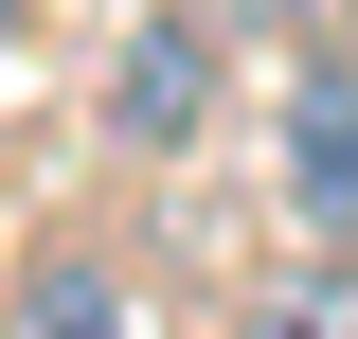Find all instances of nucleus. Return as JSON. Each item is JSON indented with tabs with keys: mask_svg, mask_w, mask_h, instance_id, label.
I'll list each match as a JSON object with an SVG mask.
<instances>
[{
	"mask_svg": "<svg viewBox=\"0 0 358 339\" xmlns=\"http://www.w3.org/2000/svg\"><path fill=\"white\" fill-rule=\"evenodd\" d=\"M215 126V18L179 0V18H126V54H108V143L126 161H179V143Z\"/></svg>",
	"mask_w": 358,
	"mask_h": 339,
	"instance_id": "obj_1",
	"label": "nucleus"
},
{
	"mask_svg": "<svg viewBox=\"0 0 358 339\" xmlns=\"http://www.w3.org/2000/svg\"><path fill=\"white\" fill-rule=\"evenodd\" d=\"M287 214H305L322 250L358 232V72H341V54L287 72Z\"/></svg>",
	"mask_w": 358,
	"mask_h": 339,
	"instance_id": "obj_2",
	"label": "nucleus"
},
{
	"mask_svg": "<svg viewBox=\"0 0 358 339\" xmlns=\"http://www.w3.org/2000/svg\"><path fill=\"white\" fill-rule=\"evenodd\" d=\"M18 339H143V303L108 286V268H90V250H54L36 286H18Z\"/></svg>",
	"mask_w": 358,
	"mask_h": 339,
	"instance_id": "obj_3",
	"label": "nucleus"
},
{
	"mask_svg": "<svg viewBox=\"0 0 358 339\" xmlns=\"http://www.w3.org/2000/svg\"><path fill=\"white\" fill-rule=\"evenodd\" d=\"M197 18H215V36H268V18L305 36V18H341V0H197Z\"/></svg>",
	"mask_w": 358,
	"mask_h": 339,
	"instance_id": "obj_4",
	"label": "nucleus"
},
{
	"mask_svg": "<svg viewBox=\"0 0 358 339\" xmlns=\"http://www.w3.org/2000/svg\"><path fill=\"white\" fill-rule=\"evenodd\" d=\"M268 339H341V322H322V303H268Z\"/></svg>",
	"mask_w": 358,
	"mask_h": 339,
	"instance_id": "obj_5",
	"label": "nucleus"
},
{
	"mask_svg": "<svg viewBox=\"0 0 358 339\" xmlns=\"http://www.w3.org/2000/svg\"><path fill=\"white\" fill-rule=\"evenodd\" d=\"M0 36H18V0H0Z\"/></svg>",
	"mask_w": 358,
	"mask_h": 339,
	"instance_id": "obj_6",
	"label": "nucleus"
}]
</instances>
